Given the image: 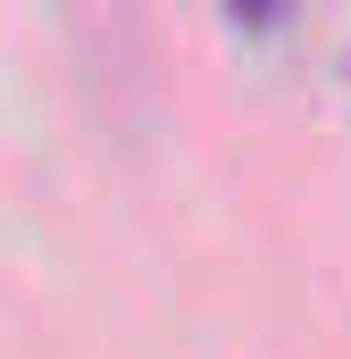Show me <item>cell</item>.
<instances>
[{"mask_svg":"<svg viewBox=\"0 0 351 359\" xmlns=\"http://www.w3.org/2000/svg\"><path fill=\"white\" fill-rule=\"evenodd\" d=\"M218 8H226V25H243V34H267V25L293 17V0H218Z\"/></svg>","mask_w":351,"mask_h":359,"instance_id":"1","label":"cell"}]
</instances>
